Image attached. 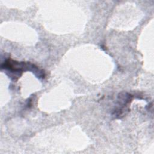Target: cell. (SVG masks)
Wrapping results in <instances>:
<instances>
[{
  "label": "cell",
  "mask_w": 154,
  "mask_h": 154,
  "mask_svg": "<svg viewBox=\"0 0 154 154\" xmlns=\"http://www.w3.org/2000/svg\"><path fill=\"white\" fill-rule=\"evenodd\" d=\"M1 69L4 70L7 75L13 81H16L26 71L32 72L38 78H44V71L38 69L35 64L29 62H19L8 58L1 64Z\"/></svg>",
  "instance_id": "6da1fadb"
}]
</instances>
